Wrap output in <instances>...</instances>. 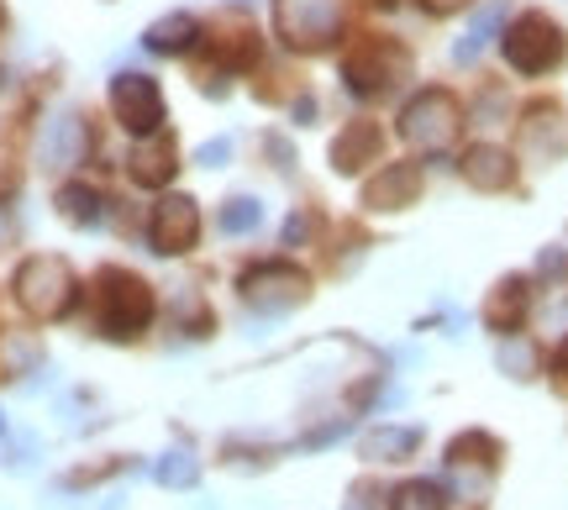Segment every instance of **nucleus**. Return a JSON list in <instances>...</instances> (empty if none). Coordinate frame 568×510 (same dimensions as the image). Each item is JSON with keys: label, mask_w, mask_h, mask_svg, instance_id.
<instances>
[{"label": "nucleus", "mask_w": 568, "mask_h": 510, "mask_svg": "<svg viewBox=\"0 0 568 510\" xmlns=\"http://www.w3.org/2000/svg\"><path fill=\"white\" fill-rule=\"evenodd\" d=\"M148 322H153V289L126 268H101V279H95V327H101V337L126 343Z\"/></svg>", "instance_id": "f257e3e1"}, {"label": "nucleus", "mask_w": 568, "mask_h": 510, "mask_svg": "<svg viewBox=\"0 0 568 510\" xmlns=\"http://www.w3.org/2000/svg\"><path fill=\"white\" fill-rule=\"evenodd\" d=\"M17 300L27 316H38V322H59L69 316L74 306V268L63 264V258H27L17 268Z\"/></svg>", "instance_id": "f03ea898"}, {"label": "nucleus", "mask_w": 568, "mask_h": 510, "mask_svg": "<svg viewBox=\"0 0 568 510\" xmlns=\"http://www.w3.org/2000/svg\"><path fill=\"white\" fill-rule=\"evenodd\" d=\"M274 21L290 48H332L343 32V0H274Z\"/></svg>", "instance_id": "7ed1b4c3"}, {"label": "nucleus", "mask_w": 568, "mask_h": 510, "mask_svg": "<svg viewBox=\"0 0 568 510\" xmlns=\"http://www.w3.org/2000/svg\"><path fill=\"white\" fill-rule=\"evenodd\" d=\"M400 137H406L416 153H447V143L458 137V105L453 95L443 90H422L416 101L406 105V116H400Z\"/></svg>", "instance_id": "20e7f679"}, {"label": "nucleus", "mask_w": 568, "mask_h": 510, "mask_svg": "<svg viewBox=\"0 0 568 510\" xmlns=\"http://www.w3.org/2000/svg\"><path fill=\"white\" fill-rule=\"evenodd\" d=\"M506 59L516 74H548V69H558L564 63V32H558V21H548L542 11L521 17L506 32Z\"/></svg>", "instance_id": "39448f33"}, {"label": "nucleus", "mask_w": 568, "mask_h": 510, "mask_svg": "<svg viewBox=\"0 0 568 510\" xmlns=\"http://www.w3.org/2000/svg\"><path fill=\"white\" fill-rule=\"evenodd\" d=\"M111 111H116V122L126 126V132H159L163 122V95L159 84L148 80V74H116L111 80Z\"/></svg>", "instance_id": "423d86ee"}, {"label": "nucleus", "mask_w": 568, "mask_h": 510, "mask_svg": "<svg viewBox=\"0 0 568 510\" xmlns=\"http://www.w3.org/2000/svg\"><path fill=\"white\" fill-rule=\"evenodd\" d=\"M305 289H311V279H305L301 268L290 264H264V268H247L243 274V300L258 310H290L305 300Z\"/></svg>", "instance_id": "0eeeda50"}, {"label": "nucleus", "mask_w": 568, "mask_h": 510, "mask_svg": "<svg viewBox=\"0 0 568 510\" xmlns=\"http://www.w3.org/2000/svg\"><path fill=\"white\" fill-rule=\"evenodd\" d=\"M195 232H201V211H195V201L169 195V201L153 205V222H148V243H153V253L174 258V253H184V247H195Z\"/></svg>", "instance_id": "6e6552de"}, {"label": "nucleus", "mask_w": 568, "mask_h": 510, "mask_svg": "<svg viewBox=\"0 0 568 510\" xmlns=\"http://www.w3.org/2000/svg\"><path fill=\"white\" fill-rule=\"evenodd\" d=\"M406 74V53L395 48V42H368L358 59L347 63V84H353V95H385L389 84Z\"/></svg>", "instance_id": "1a4fd4ad"}, {"label": "nucleus", "mask_w": 568, "mask_h": 510, "mask_svg": "<svg viewBox=\"0 0 568 510\" xmlns=\"http://www.w3.org/2000/svg\"><path fill=\"white\" fill-rule=\"evenodd\" d=\"M447 473L453 479H468V484H485L495 463H500V442L489 437V431H464V437H453L447 442Z\"/></svg>", "instance_id": "9d476101"}, {"label": "nucleus", "mask_w": 568, "mask_h": 510, "mask_svg": "<svg viewBox=\"0 0 568 510\" xmlns=\"http://www.w3.org/2000/svg\"><path fill=\"white\" fill-rule=\"evenodd\" d=\"M174 143H169V137H153V143H142L138 153H132V180L138 184H148V190H159V184H169L174 180Z\"/></svg>", "instance_id": "9b49d317"}, {"label": "nucleus", "mask_w": 568, "mask_h": 510, "mask_svg": "<svg viewBox=\"0 0 568 510\" xmlns=\"http://www.w3.org/2000/svg\"><path fill=\"white\" fill-rule=\"evenodd\" d=\"M416 448H422V431L416 427H379L364 437L368 463H400V458H410Z\"/></svg>", "instance_id": "f8f14e48"}, {"label": "nucleus", "mask_w": 568, "mask_h": 510, "mask_svg": "<svg viewBox=\"0 0 568 510\" xmlns=\"http://www.w3.org/2000/svg\"><path fill=\"white\" fill-rule=\"evenodd\" d=\"M489 327L495 332H516L521 327V316H527V279H506V285L495 289V300H489Z\"/></svg>", "instance_id": "ddd939ff"}, {"label": "nucleus", "mask_w": 568, "mask_h": 510, "mask_svg": "<svg viewBox=\"0 0 568 510\" xmlns=\"http://www.w3.org/2000/svg\"><path fill=\"white\" fill-rule=\"evenodd\" d=\"M464 174L479 184V190H506L510 184V159L500 153V147H474V153H468V164H464Z\"/></svg>", "instance_id": "4468645a"}, {"label": "nucleus", "mask_w": 568, "mask_h": 510, "mask_svg": "<svg viewBox=\"0 0 568 510\" xmlns=\"http://www.w3.org/2000/svg\"><path fill=\"white\" fill-rule=\"evenodd\" d=\"M195 42V17H184V11H174V17H163L148 27V48L153 53H184Z\"/></svg>", "instance_id": "2eb2a0df"}, {"label": "nucleus", "mask_w": 568, "mask_h": 510, "mask_svg": "<svg viewBox=\"0 0 568 510\" xmlns=\"http://www.w3.org/2000/svg\"><path fill=\"white\" fill-rule=\"evenodd\" d=\"M416 195V174L410 169H389L385 180L368 184V205H379V211H395V205H406Z\"/></svg>", "instance_id": "dca6fc26"}, {"label": "nucleus", "mask_w": 568, "mask_h": 510, "mask_svg": "<svg viewBox=\"0 0 568 510\" xmlns=\"http://www.w3.org/2000/svg\"><path fill=\"white\" fill-rule=\"evenodd\" d=\"M59 211H63V222L95 226L101 222V195H95V190H84V184H69V190H59Z\"/></svg>", "instance_id": "f3484780"}, {"label": "nucleus", "mask_w": 568, "mask_h": 510, "mask_svg": "<svg viewBox=\"0 0 568 510\" xmlns=\"http://www.w3.org/2000/svg\"><path fill=\"white\" fill-rule=\"evenodd\" d=\"M153 479H159L163 490H190L201 479V463L190 452H163L159 463H153Z\"/></svg>", "instance_id": "a211bd4d"}, {"label": "nucleus", "mask_w": 568, "mask_h": 510, "mask_svg": "<svg viewBox=\"0 0 568 510\" xmlns=\"http://www.w3.org/2000/svg\"><path fill=\"white\" fill-rule=\"evenodd\" d=\"M80 153H84V132L74 116H63L59 126H53V137H48V164H80Z\"/></svg>", "instance_id": "6ab92c4d"}, {"label": "nucleus", "mask_w": 568, "mask_h": 510, "mask_svg": "<svg viewBox=\"0 0 568 510\" xmlns=\"http://www.w3.org/2000/svg\"><path fill=\"white\" fill-rule=\"evenodd\" d=\"M389 510H447V500H443V490H437V484L410 479V484H400V490L389 494Z\"/></svg>", "instance_id": "aec40b11"}, {"label": "nucleus", "mask_w": 568, "mask_h": 510, "mask_svg": "<svg viewBox=\"0 0 568 510\" xmlns=\"http://www.w3.org/2000/svg\"><path fill=\"white\" fill-rule=\"evenodd\" d=\"M374 147H379V137H374V126H353V132H347L343 143L332 147V164H337V169H358V159H368Z\"/></svg>", "instance_id": "412c9836"}, {"label": "nucleus", "mask_w": 568, "mask_h": 510, "mask_svg": "<svg viewBox=\"0 0 568 510\" xmlns=\"http://www.w3.org/2000/svg\"><path fill=\"white\" fill-rule=\"evenodd\" d=\"M264 222V211H258V201H226V211H222V232H253V226Z\"/></svg>", "instance_id": "4be33fe9"}, {"label": "nucleus", "mask_w": 568, "mask_h": 510, "mask_svg": "<svg viewBox=\"0 0 568 510\" xmlns=\"http://www.w3.org/2000/svg\"><path fill=\"white\" fill-rule=\"evenodd\" d=\"M500 368H506L510 379H531V368H537V353L527 343H506L500 347Z\"/></svg>", "instance_id": "5701e85b"}, {"label": "nucleus", "mask_w": 568, "mask_h": 510, "mask_svg": "<svg viewBox=\"0 0 568 510\" xmlns=\"http://www.w3.org/2000/svg\"><path fill=\"white\" fill-rule=\"evenodd\" d=\"M222 159H226V143H205V147H201V164H211V169H216V164H222Z\"/></svg>", "instance_id": "b1692460"}, {"label": "nucleus", "mask_w": 568, "mask_h": 510, "mask_svg": "<svg viewBox=\"0 0 568 510\" xmlns=\"http://www.w3.org/2000/svg\"><path fill=\"white\" fill-rule=\"evenodd\" d=\"M458 6H468V0H426V11H458Z\"/></svg>", "instance_id": "393cba45"}, {"label": "nucleus", "mask_w": 568, "mask_h": 510, "mask_svg": "<svg viewBox=\"0 0 568 510\" xmlns=\"http://www.w3.org/2000/svg\"><path fill=\"white\" fill-rule=\"evenodd\" d=\"M0 84H6V74H0Z\"/></svg>", "instance_id": "a878e982"}, {"label": "nucleus", "mask_w": 568, "mask_h": 510, "mask_svg": "<svg viewBox=\"0 0 568 510\" xmlns=\"http://www.w3.org/2000/svg\"><path fill=\"white\" fill-rule=\"evenodd\" d=\"M0 431H6V421H0Z\"/></svg>", "instance_id": "bb28decb"}]
</instances>
